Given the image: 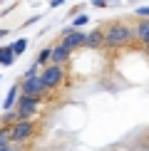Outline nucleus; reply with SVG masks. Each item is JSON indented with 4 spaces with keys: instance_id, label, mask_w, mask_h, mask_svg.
Instances as JSON below:
<instances>
[{
    "instance_id": "nucleus-20",
    "label": "nucleus",
    "mask_w": 149,
    "mask_h": 151,
    "mask_svg": "<svg viewBox=\"0 0 149 151\" xmlns=\"http://www.w3.org/2000/svg\"><path fill=\"white\" fill-rule=\"evenodd\" d=\"M144 47H147V52H149V40H147V42H144Z\"/></svg>"
},
{
    "instance_id": "nucleus-4",
    "label": "nucleus",
    "mask_w": 149,
    "mask_h": 151,
    "mask_svg": "<svg viewBox=\"0 0 149 151\" xmlns=\"http://www.w3.org/2000/svg\"><path fill=\"white\" fill-rule=\"evenodd\" d=\"M40 79H42V84H45L47 89H55V87H60L62 79H65V67H60V65L42 67L40 70Z\"/></svg>"
},
{
    "instance_id": "nucleus-8",
    "label": "nucleus",
    "mask_w": 149,
    "mask_h": 151,
    "mask_svg": "<svg viewBox=\"0 0 149 151\" xmlns=\"http://www.w3.org/2000/svg\"><path fill=\"white\" fill-rule=\"evenodd\" d=\"M70 50H65V47H62L60 45V42H57V45H55L52 47V65H60V67H65L67 65V60H70Z\"/></svg>"
},
{
    "instance_id": "nucleus-7",
    "label": "nucleus",
    "mask_w": 149,
    "mask_h": 151,
    "mask_svg": "<svg viewBox=\"0 0 149 151\" xmlns=\"http://www.w3.org/2000/svg\"><path fill=\"white\" fill-rule=\"evenodd\" d=\"M104 45V32H102V27H97V30H92V32H87L85 35V47H90V50H99Z\"/></svg>"
},
{
    "instance_id": "nucleus-11",
    "label": "nucleus",
    "mask_w": 149,
    "mask_h": 151,
    "mask_svg": "<svg viewBox=\"0 0 149 151\" xmlns=\"http://www.w3.org/2000/svg\"><path fill=\"white\" fill-rule=\"evenodd\" d=\"M35 65L40 67H47V65H52V47H45V50H40V55H37V60H35Z\"/></svg>"
},
{
    "instance_id": "nucleus-6",
    "label": "nucleus",
    "mask_w": 149,
    "mask_h": 151,
    "mask_svg": "<svg viewBox=\"0 0 149 151\" xmlns=\"http://www.w3.org/2000/svg\"><path fill=\"white\" fill-rule=\"evenodd\" d=\"M85 35L82 30H72V27H67V30H62V40H60V45L65 47V50H80V47H85Z\"/></svg>"
},
{
    "instance_id": "nucleus-18",
    "label": "nucleus",
    "mask_w": 149,
    "mask_h": 151,
    "mask_svg": "<svg viewBox=\"0 0 149 151\" xmlns=\"http://www.w3.org/2000/svg\"><path fill=\"white\" fill-rule=\"evenodd\" d=\"M3 151H17V146H15V144H10V146H8V149H3Z\"/></svg>"
},
{
    "instance_id": "nucleus-15",
    "label": "nucleus",
    "mask_w": 149,
    "mask_h": 151,
    "mask_svg": "<svg viewBox=\"0 0 149 151\" xmlns=\"http://www.w3.org/2000/svg\"><path fill=\"white\" fill-rule=\"evenodd\" d=\"M87 22H90V17H87V15H74V17H72V30H80V27H85Z\"/></svg>"
},
{
    "instance_id": "nucleus-3",
    "label": "nucleus",
    "mask_w": 149,
    "mask_h": 151,
    "mask_svg": "<svg viewBox=\"0 0 149 151\" xmlns=\"http://www.w3.org/2000/svg\"><path fill=\"white\" fill-rule=\"evenodd\" d=\"M47 92H50V89L42 84V79H40V77H33V79H25V82H22V92H20V97H27V99L40 102V99L47 97Z\"/></svg>"
},
{
    "instance_id": "nucleus-2",
    "label": "nucleus",
    "mask_w": 149,
    "mask_h": 151,
    "mask_svg": "<svg viewBox=\"0 0 149 151\" xmlns=\"http://www.w3.org/2000/svg\"><path fill=\"white\" fill-rule=\"evenodd\" d=\"M35 136V122L33 119H25V122H15L10 127V141L15 146H22L25 141H30Z\"/></svg>"
},
{
    "instance_id": "nucleus-14",
    "label": "nucleus",
    "mask_w": 149,
    "mask_h": 151,
    "mask_svg": "<svg viewBox=\"0 0 149 151\" xmlns=\"http://www.w3.org/2000/svg\"><path fill=\"white\" fill-rule=\"evenodd\" d=\"M10 127H0V151L3 149H8L10 146Z\"/></svg>"
},
{
    "instance_id": "nucleus-19",
    "label": "nucleus",
    "mask_w": 149,
    "mask_h": 151,
    "mask_svg": "<svg viewBox=\"0 0 149 151\" xmlns=\"http://www.w3.org/2000/svg\"><path fill=\"white\" fill-rule=\"evenodd\" d=\"M5 35H8V30H0V37H5Z\"/></svg>"
},
{
    "instance_id": "nucleus-12",
    "label": "nucleus",
    "mask_w": 149,
    "mask_h": 151,
    "mask_svg": "<svg viewBox=\"0 0 149 151\" xmlns=\"http://www.w3.org/2000/svg\"><path fill=\"white\" fill-rule=\"evenodd\" d=\"M25 50H27V40H25V37H20V40H15V42L10 45L12 57H20V55H25Z\"/></svg>"
},
{
    "instance_id": "nucleus-10",
    "label": "nucleus",
    "mask_w": 149,
    "mask_h": 151,
    "mask_svg": "<svg viewBox=\"0 0 149 151\" xmlns=\"http://www.w3.org/2000/svg\"><path fill=\"white\" fill-rule=\"evenodd\" d=\"M17 97H20V87H10V92H8V97H5V104H3V111H12V106H15L17 102Z\"/></svg>"
},
{
    "instance_id": "nucleus-1",
    "label": "nucleus",
    "mask_w": 149,
    "mask_h": 151,
    "mask_svg": "<svg viewBox=\"0 0 149 151\" xmlns=\"http://www.w3.org/2000/svg\"><path fill=\"white\" fill-rule=\"evenodd\" d=\"M102 32H104V45L112 47V50L127 47L129 42H132V37H134L132 27L124 25V22H112V25H107V27L102 30Z\"/></svg>"
},
{
    "instance_id": "nucleus-16",
    "label": "nucleus",
    "mask_w": 149,
    "mask_h": 151,
    "mask_svg": "<svg viewBox=\"0 0 149 151\" xmlns=\"http://www.w3.org/2000/svg\"><path fill=\"white\" fill-rule=\"evenodd\" d=\"M15 122H17L15 111H5V114H3V127H12Z\"/></svg>"
},
{
    "instance_id": "nucleus-9",
    "label": "nucleus",
    "mask_w": 149,
    "mask_h": 151,
    "mask_svg": "<svg viewBox=\"0 0 149 151\" xmlns=\"http://www.w3.org/2000/svg\"><path fill=\"white\" fill-rule=\"evenodd\" d=\"M132 32H134V37L137 40H142V42H147L149 40V20H139L132 27Z\"/></svg>"
},
{
    "instance_id": "nucleus-13",
    "label": "nucleus",
    "mask_w": 149,
    "mask_h": 151,
    "mask_svg": "<svg viewBox=\"0 0 149 151\" xmlns=\"http://www.w3.org/2000/svg\"><path fill=\"white\" fill-rule=\"evenodd\" d=\"M12 62H15V57H12V52H10V45H8V47H0V65H3V67H10Z\"/></svg>"
},
{
    "instance_id": "nucleus-5",
    "label": "nucleus",
    "mask_w": 149,
    "mask_h": 151,
    "mask_svg": "<svg viewBox=\"0 0 149 151\" xmlns=\"http://www.w3.org/2000/svg\"><path fill=\"white\" fill-rule=\"evenodd\" d=\"M37 109H40V102L27 99V97H17V102H15V116H17V122L33 119L37 114Z\"/></svg>"
},
{
    "instance_id": "nucleus-17",
    "label": "nucleus",
    "mask_w": 149,
    "mask_h": 151,
    "mask_svg": "<svg viewBox=\"0 0 149 151\" xmlns=\"http://www.w3.org/2000/svg\"><path fill=\"white\" fill-rule=\"evenodd\" d=\"M134 15L139 17V20H149V5H139V8L134 10Z\"/></svg>"
}]
</instances>
